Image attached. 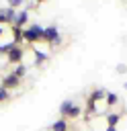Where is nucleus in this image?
<instances>
[{
	"instance_id": "f257e3e1",
	"label": "nucleus",
	"mask_w": 127,
	"mask_h": 131,
	"mask_svg": "<svg viewBox=\"0 0 127 131\" xmlns=\"http://www.w3.org/2000/svg\"><path fill=\"white\" fill-rule=\"evenodd\" d=\"M23 41L27 43H37V41H43V27L41 25H29L23 29Z\"/></svg>"
},
{
	"instance_id": "f03ea898",
	"label": "nucleus",
	"mask_w": 127,
	"mask_h": 131,
	"mask_svg": "<svg viewBox=\"0 0 127 131\" xmlns=\"http://www.w3.org/2000/svg\"><path fill=\"white\" fill-rule=\"evenodd\" d=\"M43 41L51 43V45H59L61 43V37H59V29L55 25H49L43 29Z\"/></svg>"
},
{
	"instance_id": "7ed1b4c3",
	"label": "nucleus",
	"mask_w": 127,
	"mask_h": 131,
	"mask_svg": "<svg viewBox=\"0 0 127 131\" xmlns=\"http://www.w3.org/2000/svg\"><path fill=\"white\" fill-rule=\"evenodd\" d=\"M14 18H16V10L14 8H2L0 10V25H4V23H8V25H14Z\"/></svg>"
},
{
	"instance_id": "20e7f679",
	"label": "nucleus",
	"mask_w": 127,
	"mask_h": 131,
	"mask_svg": "<svg viewBox=\"0 0 127 131\" xmlns=\"http://www.w3.org/2000/svg\"><path fill=\"white\" fill-rule=\"evenodd\" d=\"M18 84H20V78L14 76V74H6V76L2 78V88H6V90L18 88Z\"/></svg>"
},
{
	"instance_id": "39448f33",
	"label": "nucleus",
	"mask_w": 127,
	"mask_h": 131,
	"mask_svg": "<svg viewBox=\"0 0 127 131\" xmlns=\"http://www.w3.org/2000/svg\"><path fill=\"white\" fill-rule=\"evenodd\" d=\"M23 55H25V51L16 45V47H14V49H10V53L6 55V61H8V63H20Z\"/></svg>"
},
{
	"instance_id": "423d86ee",
	"label": "nucleus",
	"mask_w": 127,
	"mask_h": 131,
	"mask_svg": "<svg viewBox=\"0 0 127 131\" xmlns=\"http://www.w3.org/2000/svg\"><path fill=\"white\" fill-rule=\"evenodd\" d=\"M104 96H107V90L104 88H94L90 94H88V102H100V100H104Z\"/></svg>"
},
{
	"instance_id": "0eeeda50",
	"label": "nucleus",
	"mask_w": 127,
	"mask_h": 131,
	"mask_svg": "<svg viewBox=\"0 0 127 131\" xmlns=\"http://www.w3.org/2000/svg\"><path fill=\"white\" fill-rule=\"evenodd\" d=\"M27 23H29V10L25 8V10H20V12H16V18H14V25H16V27H20V29H25V27H27Z\"/></svg>"
},
{
	"instance_id": "6e6552de",
	"label": "nucleus",
	"mask_w": 127,
	"mask_h": 131,
	"mask_svg": "<svg viewBox=\"0 0 127 131\" xmlns=\"http://www.w3.org/2000/svg\"><path fill=\"white\" fill-rule=\"evenodd\" d=\"M33 53H35V66H41V63H45L49 59V55L45 51H41V49H35L33 47Z\"/></svg>"
},
{
	"instance_id": "1a4fd4ad",
	"label": "nucleus",
	"mask_w": 127,
	"mask_h": 131,
	"mask_svg": "<svg viewBox=\"0 0 127 131\" xmlns=\"http://www.w3.org/2000/svg\"><path fill=\"white\" fill-rule=\"evenodd\" d=\"M72 106H74V100H72V98H66V100H64V102H61V104H59V115H61V117H64V119H66V117H68V113H70V108H72Z\"/></svg>"
},
{
	"instance_id": "9d476101",
	"label": "nucleus",
	"mask_w": 127,
	"mask_h": 131,
	"mask_svg": "<svg viewBox=\"0 0 127 131\" xmlns=\"http://www.w3.org/2000/svg\"><path fill=\"white\" fill-rule=\"evenodd\" d=\"M121 113H107V125H111V127H117V123L121 121Z\"/></svg>"
},
{
	"instance_id": "9b49d317",
	"label": "nucleus",
	"mask_w": 127,
	"mask_h": 131,
	"mask_svg": "<svg viewBox=\"0 0 127 131\" xmlns=\"http://www.w3.org/2000/svg\"><path fill=\"white\" fill-rule=\"evenodd\" d=\"M51 131H68V121L61 117V119H57L53 125H51Z\"/></svg>"
},
{
	"instance_id": "f8f14e48",
	"label": "nucleus",
	"mask_w": 127,
	"mask_h": 131,
	"mask_svg": "<svg viewBox=\"0 0 127 131\" xmlns=\"http://www.w3.org/2000/svg\"><path fill=\"white\" fill-rule=\"evenodd\" d=\"M104 102H107V106H115V104L119 102V96H117L115 92H107V96H104Z\"/></svg>"
},
{
	"instance_id": "ddd939ff",
	"label": "nucleus",
	"mask_w": 127,
	"mask_h": 131,
	"mask_svg": "<svg viewBox=\"0 0 127 131\" xmlns=\"http://www.w3.org/2000/svg\"><path fill=\"white\" fill-rule=\"evenodd\" d=\"M12 41H14V43L23 41V29L16 27V25H12Z\"/></svg>"
},
{
	"instance_id": "4468645a",
	"label": "nucleus",
	"mask_w": 127,
	"mask_h": 131,
	"mask_svg": "<svg viewBox=\"0 0 127 131\" xmlns=\"http://www.w3.org/2000/svg\"><path fill=\"white\" fill-rule=\"evenodd\" d=\"M80 113H82V108H80L78 104H74V106L70 108V113H68V117H70V119H78V117H80Z\"/></svg>"
},
{
	"instance_id": "2eb2a0df",
	"label": "nucleus",
	"mask_w": 127,
	"mask_h": 131,
	"mask_svg": "<svg viewBox=\"0 0 127 131\" xmlns=\"http://www.w3.org/2000/svg\"><path fill=\"white\" fill-rule=\"evenodd\" d=\"M14 76H18V78H23L25 74H27V66H16V70L12 72Z\"/></svg>"
},
{
	"instance_id": "dca6fc26",
	"label": "nucleus",
	"mask_w": 127,
	"mask_h": 131,
	"mask_svg": "<svg viewBox=\"0 0 127 131\" xmlns=\"http://www.w3.org/2000/svg\"><path fill=\"white\" fill-rule=\"evenodd\" d=\"M6 4H8V8H14V10H16V8L23 4V0H6Z\"/></svg>"
},
{
	"instance_id": "f3484780",
	"label": "nucleus",
	"mask_w": 127,
	"mask_h": 131,
	"mask_svg": "<svg viewBox=\"0 0 127 131\" xmlns=\"http://www.w3.org/2000/svg\"><path fill=\"white\" fill-rule=\"evenodd\" d=\"M8 98H10V94H8V90L0 86V102H4V100H8Z\"/></svg>"
},
{
	"instance_id": "a211bd4d",
	"label": "nucleus",
	"mask_w": 127,
	"mask_h": 131,
	"mask_svg": "<svg viewBox=\"0 0 127 131\" xmlns=\"http://www.w3.org/2000/svg\"><path fill=\"white\" fill-rule=\"evenodd\" d=\"M115 72H117V74H125V72H127V66H125V63H119V66L115 68Z\"/></svg>"
},
{
	"instance_id": "6ab92c4d",
	"label": "nucleus",
	"mask_w": 127,
	"mask_h": 131,
	"mask_svg": "<svg viewBox=\"0 0 127 131\" xmlns=\"http://www.w3.org/2000/svg\"><path fill=\"white\" fill-rule=\"evenodd\" d=\"M104 131H117V127H111V125H107V129Z\"/></svg>"
},
{
	"instance_id": "aec40b11",
	"label": "nucleus",
	"mask_w": 127,
	"mask_h": 131,
	"mask_svg": "<svg viewBox=\"0 0 127 131\" xmlns=\"http://www.w3.org/2000/svg\"><path fill=\"white\" fill-rule=\"evenodd\" d=\"M2 33H4V27H2V25H0V37H2Z\"/></svg>"
},
{
	"instance_id": "412c9836",
	"label": "nucleus",
	"mask_w": 127,
	"mask_h": 131,
	"mask_svg": "<svg viewBox=\"0 0 127 131\" xmlns=\"http://www.w3.org/2000/svg\"><path fill=\"white\" fill-rule=\"evenodd\" d=\"M37 2H45V0H37Z\"/></svg>"
}]
</instances>
